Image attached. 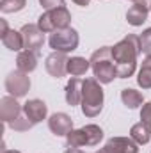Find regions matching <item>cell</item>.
<instances>
[{"label":"cell","mask_w":151,"mask_h":153,"mask_svg":"<svg viewBox=\"0 0 151 153\" xmlns=\"http://www.w3.org/2000/svg\"><path fill=\"white\" fill-rule=\"evenodd\" d=\"M150 5H151V0H137V2H133V5H132V7L128 9V13H126L128 23L133 25V27H141V25L148 20Z\"/></svg>","instance_id":"9"},{"label":"cell","mask_w":151,"mask_h":153,"mask_svg":"<svg viewBox=\"0 0 151 153\" xmlns=\"http://www.w3.org/2000/svg\"><path fill=\"white\" fill-rule=\"evenodd\" d=\"M21 112H23V105H20L14 96H4L0 100V117H2L4 123L9 125L11 121H14Z\"/></svg>","instance_id":"11"},{"label":"cell","mask_w":151,"mask_h":153,"mask_svg":"<svg viewBox=\"0 0 151 153\" xmlns=\"http://www.w3.org/2000/svg\"><path fill=\"white\" fill-rule=\"evenodd\" d=\"M16 68L23 73H30L38 68V53L30 52V50H23L18 53L16 59Z\"/></svg>","instance_id":"15"},{"label":"cell","mask_w":151,"mask_h":153,"mask_svg":"<svg viewBox=\"0 0 151 153\" xmlns=\"http://www.w3.org/2000/svg\"><path fill=\"white\" fill-rule=\"evenodd\" d=\"M9 126H11L13 130H16V132H25V130H30V128L34 126V123H32L27 116L21 112V114L18 116L14 121H11V123H9Z\"/></svg>","instance_id":"24"},{"label":"cell","mask_w":151,"mask_h":153,"mask_svg":"<svg viewBox=\"0 0 151 153\" xmlns=\"http://www.w3.org/2000/svg\"><path fill=\"white\" fill-rule=\"evenodd\" d=\"M141 52L151 55V29H146L141 36Z\"/></svg>","instance_id":"25"},{"label":"cell","mask_w":151,"mask_h":153,"mask_svg":"<svg viewBox=\"0 0 151 153\" xmlns=\"http://www.w3.org/2000/svg\"><path fill=\"white\" fill-rule=\"evenodd\" d=\"M66 139H68V146H70V148H82V146H87V137H85L84 128H80V130H71V132L66 135Z\"/></svg>","instance_id":"22"},{"label":"cell","mask_w":151,"mask_h":153,"mask_svg":"<svg viewBox=\"0 0 151 153\" xmlns=\"http://www.w3.org/2000/svg\"><path fill=\"white\" fill-rule=\"evenodd\" d=\"M78 34H76L75 29L68 27V29H62V30H55L50 34V46L55 50V52H62V53H68V52H73L78 46Z\"/></svg>","instance_id":"5"},{"label":"cell","mask_w":151,"mask_h":153,"mask_svg":"<svg viewBox=\"0 0 151 153\" xmlns=\"http://www.w3.org/2000/svg\"><path fill=\"white\" fill-rule=\"evenodd\" d=\"M29 73H23L20 70L16 71H11L7 78H5V89L11 96L14 98H21L27 94V91L30 89V78H29Z\"/></svg>","instance_id":"6"},{"label":"cell","mask_w":151,"mask_h":153,"mask_svg":"<svg viewBox=\"0 0 151 153\" xmlns=\"http://www.w3.org/2000/svg\"><path fill=\"white\" fill-rule=\"evenodd\" d=\"M89 66H91V61H87L84 57H71L68 61V73L71 76H82L85 75Z\"/></svg>","instance_id":"17"},{"label":"cell","mask_w":151,"mask_h":153,"mask_svg":"<svg viewBox=\"0 0 151 153\" xmlns=\"http://www.w3.org/2000/svg\"><path fill=\"white\" fill-rule=\"evenodd\" d=\"M48 128L53 135H68L73 130V119L64 112H55L48 119Z\"/></svg>","instance_id":"10"},{"label":"cell","mask_w":151,"mask_h":153,"mask_svg":"<svg viewBox=\"0 0 151 153\" xmlns=\"http://www.w3.org/2000/svg\"><path fill=\"white\" fill-rule=\"evenodd\" d=\"M9 32V27H7V22L5 20H0V36L4 38L5 34Z\"/></svg>","instance_id":"28"},{"label":"cell","mask_w":151,"mask_h":153,"mask_svg":"<svg viewBox=\"0 0 151 153\" xmlns=\"http://www.w3.org/2000/svg\"><path fill=\"white\" fill-rule=\"evenodd\" d=\"M150 9H151V5H150Z\"/></svg>","instance_id":"34"},{"label":"cell","mask_w":151,"mask_h":153,"mask_svg":"<svg viewBox=\"0 0 151 153\" xmlns=\"http://www.w3.org/2000/svg\"><path fill=\"white\" fill-rule=\"evenodd\" d=\"M82 87H84V80H80L78 76H73L68 85H66V102L68 105L75 107L78 103H82Z\"/></svg>","instance_id":"14"},{"label":"cell","mask_w":151,"mask_h":153,"mask_svg":"<svg viewBox=\"0 0 151 153\" xmlns=\"http://www.w3.org/2000/svg\"><path fill=\"white\" fill-rule=\"evenodd\" d=\"M141 119H142V123L151 130V102H148V103L142 107V111H141Z\"/></svg>","instance_id":"26"},{"label":"cell","mask_w":151,"mask_h":153,"mask_svg":"<svg viewBox=\"0 0 151 153\" xmlns=\"http://www.w3.org/2000/svg\"><path fill=\"white\" fill-rule=\"evenodd\" d=\"M23 114L36 125V123L43 121V119L46 117V114H48V107H46L44 102L34 98V100H29V102L23 103Z\"/></svg>","instance_id":"12"},{"label":"cell","mask_w":151,"mask_h":153,"mask_svg":"<svg viewBox=\"0 0 151 153\" xmlns=\"http://www.w3.org/2000/svg\"><path fill=\"white\" fill-rule=\"evenodd\" d=\"M100 153H112V152H110V150L105 146V148H101V150H100Z\"/></svg>","instance_id":"31"},{"label":"cell","mask_w":151,"mask_h":153,"mask_svg":"<svg viewBox=\"0 0 151 153\" xmlns=\"http://www.w3.org/2000/svg\"><path fill=\"white\" fill-rule=\"evenodd\" d=\"M103 109V89L96 78H85L82 87V112L94 117Z\"/></svg>","instance_id":"3"},{"label":"cell","mask_w":151,"mask_h":153,"mask_svg":"<svg viewBox=\"0 0 151 153\" xmlns=\"http://www.w3.org/2000/svg\"><path fill=\"white\" fill-rule=\"evenodd\" d=\"M2 153H20V152H16V150H4Z\"/></svg>","instance_id":"32"},{"label":"cell","mask_w":151,"mask_h":153,"mask_svg":"<svg viewBox=\"0 0 151 153\" xmlns=\"http://www.w3.org/2000/svg\"><path fill=\"white\" fill-rule=\"evenodd\" d=\"M71 23V14L66 7H59V9H52L46 11L39 16L38 27L44 32V34H52L55 30H62L68 29Z\"/></svg>","instance_id":"4"},{"label":"cell","mask_w":151,"mask_h":153,"mask_svg":"<svg viewBox=\"0 0 151 153\" xmlns=\"http://www.w3.org/2000/svg\"><path fill=\"white\" fill-rule=\"evenodd\" d=\"M132 2H137V0H132Z\"/></svg>","instance_id":"33"},{"label":"cell","mask_w":151,"mask_h":153,"mask_svg":"<svg viewBox=\"0 0 151 153\" xmlns=\"http://www.w3.org/2000/svg\"><path fill=\"white\" fill-rule=\"evenodd\" d=\"M76 5H80V7H85V5H89V2L91 0H73Z\"/></svg>","instance_id":"29"},{"label":"cell","mask_w":151,"mask_h":153,"mask_svg":"<svg viewBox=\"0 0 151 153\" xmlns=\"http://www.w3.org/2000/svg\"><path fill=\"white\" fill-rule=\"evenodd\" d=\"M27 0H0V11L2 13H18L25 7Z\"/></svg>","instance_id":"23"},{"label":"cell","mask_w":151,"mask_h":153,"mask_svg":"<svg viewBox=\"0 0 151 153\" xmlns=\"http://www.w3.org/2000/svg\"><path fill=\"white\" fill-rule=\"evenodd\" d=\"M91 68H93L94 78L100 84H110L117 76L115 61L112 57V48L110 46H101L100 50H96L91 57Z\"/></svg>","instance_id":"2"},{"label":"cell","mask_w":151,"mask_h":153,"mask_svg":"<svg viewBox=\"0 0 151 153\" xmlns=\"http://www.w3.org/2000/svg\"><path fill=\"white\" fill-rule=\"evenodd\" d=\"M21 36H23V45H25V50H30L34 53H39L43 43H44V32L39 29L38 25H23V29L20 30Z\"/></svg>","instance_id":"7"},{"label":"cell","mask_w":151,"mask_h":153,"mask_svg":"<svg viewBox=\"0 0 151 153\" xmlns=\"http://www.w3.org/2000/svg\"><path fill=\"white\" fill-rule=\"evenodd\" d=\"M121 100L123 103L128 107V109H137L139 105H142L144 98H142V93L135 91V89H123L121 91Z\"/></svg>","instance_id":"18"},{"label":"cell","mask_w":151,"mask_h":153,"mask_svg":"<svg viewBox=\"0 0 151 153\" xmlns=\"http://www.w3.org/2000/svg\"><path fill=\"white\" fill-rule=\"evenodd\" d=\"M39 4L46 9V11H52V9H59V7H64V0H39Z\"/></svg>","instance_id":"27"},{"label":"cell","mask_w":151,"mask_h":153,"mask_svg":"<svg viewBox=\"0 0 151 153\" xmlns=\"http://www.w3.org/2000/svg\"><path fill=\"white\" fill-rule=\"evenodd\" d=\"M130 137L137 143V144H148L151 139V130L141 121V123H135L132 128H130Z\"/></svg>","instance_id":"16"},{"label":"cell","mask_w":151,"mask_h":153,"mask_svg":"<svg viewBox=\"0 0 151 153\" xmlns=\"http://www.w3.org/2000/svg\"><path fill=\"white\" fill-rule=\"evenodd\" d=\"M84 132L87 137V146H96L103 139V130L98 125H87V126H84Z\"/></svg>","instance_id":"21"},{"label":"cell","mask_w":151,"mask_h":153,"mask_svg":"<svg viewBox=\"0 0 151 153\" xmlns=\"http://www.w3.org/2000/svg\"><path fill=\"white\" fill-rule=\"evenodd\" d=\"M137 82L142 89H151V55H146V59L142 61V68L139 71Z\"/></svg>","instance_id":"20"},{"label":"cell","mask_w":151,"mask_h":153,"mask_svg":"<svg viewBox=\"0 0 151 153\" xmlns=\"http://www.w3.org/2000/svg\"><path fill=\"white\" fill-rule=\"evenodd\" d=\"M68 61H70V59L66 57V53H62V52H53V53H50V55L46 57L44 68H46V71L52 76L61 78V76H64L68 73Z\"/></svg>","instance_id":"8"},{"label":"cell","mask_w":151,"mask_h":153,"mask_svg":"<svg viewBox=\"0 0 151 153\" xmlns=\"http://www.w3.org/2000/svg\"><path fill=\"white\" fill-rule=\"evenodd\" d=\"M98 153H100V152H98Z\"/></svg>","instance_id":"35"},{"label":"cell","mask_w":151,"mask_h":153,"mask_svg":"<svg viewBox=\"0 0 151 153\" xmlns=\"http://www.w3.org/2000/svg\"><path fill=\"white\" fill-rule=\"evenodd\" d=\"M2 43H4L5 48H9V50H13V52H20L21 48H25L21 32H16V30H9V32L2 38Z\"/></svg>","instance_id":"19"},{"label":"cell","mask_w":151,"mask_h":153,"mask_svg":"<svg viewBox=\"0 0 151 153\" xmlns=\"http://www.w3.org/2000/svg\"><path fill=\"white\" fill-rule=\"evenodd\" d=\"M141 53V38L128 34L117 45L112 46V57L115 61V70L119 78H128L137 68V55Z\"/></svg>","instance_id":"1"},{"label":"cell","mask_w":151,"mask_h":153,"mask_svg":"<svg viewBox=\"0 0 151 153\" xmlns=\"http://www.w3.org/2000/svg\"><path fill=\"white\" fill-rule=\"evenodd\" d=\"M105 146L112 153H139V144L132 137H112Z\"/></svg>","instance_id":"13"},{"label":"cell","mask_w":151,"mask_h":153,"mask_svg":"<svg viewBox=\"0 0 151 153\" xmlns=\"http://www.w3.org/2000/svg\"><path fill=\"white\" fill-rule=\"evenodd\" d=\"M64 153H84V152H82L80 148H68Z\"/></svg>","instance_id":"30"}]
</instances>
